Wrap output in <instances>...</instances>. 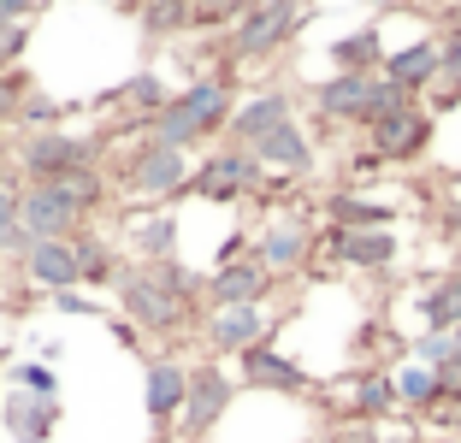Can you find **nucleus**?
<instances>
[{"label":"nucleus","instance_id":"nucleus-34","mask_svg":"<svg viewBox=\"0 0 461 443\" xmlns=\"http://www.w3.org/2000/svg\"><path fill=\"white\" fill-rule=\"evenodd\" d=\"M195 6V30H230V18L243 13L249 0H190Z\"/></svg>","mask_w":461,"mask_h":443},{"label":"nucleus","instance_id":"nucleus-41","mask_svg":"<svg viewBox=\"0 0 461 443\" xmlns=\"http://www.w3.org/2000/svg\"><path fill=\"white\" fill-rule=\"evenodd\" d=\"M36 6H41V0H0V24H24Z\"/></svg>","mask_w":461,"mask_h":443},{"label":"nucleus","instance_id":"nucleus-19","mask_svg":"<svg viewBox=\"0 0 461 443\" xmlns=\"http://www.w3.org/2000/svg\"><path fill=\"white\" fill-rule=\"evenodd\" d=\"M0 426H6L13 443H54L59 402H41L30 390H6V396H0Z\"/></svg>","mask_w":461,"mask_h":443},{"label":"nucleus","instance_id":"nucleus-6","mask_svg":"<svg viewBox=\"0 0 461 443\" xmlns=\"http://www.w3.org/2000/svg\"><path fill=\"white\" fill-rule=\"evenodd\" d=\"M260 184H267L260 160L249 154V148H237V142H225L219 154H207V160L190 172V195H195V202H213V207L243 202V195H255Z\"/></svg>","mask_w":461,"mask_h":443},{"label":"nucleus","instance_id":"nucleus-24","mask_svg":"<svg viewBox=\"0 0 461 443\" xmlns=\"http://www.w3.org/2000/svg\"><path fill=\"white\" fill-rule=\"evenodd\" d=\"M136 30L149 41H172L184 30H195V6L190 0H136Z\"/></svg>","mask_w":461,"mask_h":443},{"label":"nucleus","instance_id":"nucleus-20","mask_svg":"<svg viewBox=\"0 0 461 443\" xmlns=\"http://www.w3.org/2000/svg\"><path fill=\"white\" fill-rule=\"evenodd\" d=\"M278 124H290V95H285V89H260V95H249V101H237L225 136H230L237 148H255L260 136H272Z\"/></svg>","mask_w":461,"mask_h":443},{"label":"nucleus","instance_id":"nucleus-10","mask_svg":"<svg viewBox=\"0 0 461 443\" xmlns=\"http://www.w3.org/2000/svg\"><path fill=\"white\" fill-rule=\"evenodd\" d=\"M230 402H237V384H230V373L219 361H202L190 366V396H184V414H177V426H184V438H207V431L219 426V420L230 414Z\"/></svg>","mask_w":461,"mask_h":443},{"label":"nucleus","instance_id":"nucleus-5","mask_svg":"<svg viewBox=\"0 0 461 443\" xmlns=\"http://www.w3.org/2000/svg\"><path fill=\"white\" fill-rule=\"evenodd\" d=\"M119 290V308L124 320L136 325V331H154V337H177L184 325L195 320V302H184L177 290H166L160 278H154V267H124V278L113 284Z\"/></svg>","mask_w":461,"mask_h":443},{"label":"nucleus","instance_id":"nucleus-45","mask_svg":"<svg viewBox=\"0 0 461 443\" xmlns=\"http://www.w3.org/2000/svg\"><path fill=\"white\" fill-rule=\"evenodd\" d=\"M373 6H391V0H373Z\"/></svg>","mask_w":461,"mask_h":443},{"label":"nucleus","instance_id":"nucleus-36","mask_svg":"<svg viewBox=\"0 0 461 443\" xmlns=\"http://www.w3.org/2000/svg\"><path fill=\"white\" fill-rule=\"evenodd\" d=\"M24 95H30V77H24V66H18V71H0V124H13V119H18V107H24Z\"/></svg>","mask_w":461,"mask_h":443},{"label":"nucleus","instance_id":"nucleus-43","mask_svg":"<svg viewBox=\"0 0 461 443\" xmlns=\"http://www.w3.org/2000/svg\"><path fill=\"white\" fill-rule=\"evenodd\" d=\"M0 373H6V349H0Z\"/></svg>","mask_w":461,"mask_h":443},{"label":"nucleus","instance_id":"nucleus-7","mask_svg":"<svg viewBox=\"0 0 461 443\" xmlns=\"http://www.w3.org/2000/svg\"><path fill=\"white\" fill-rule=\"evenodd\" d=\"M89 219L95 213H89L66 184H24V195H18V225H24L36 242L41 237H77Z\"/></svg>","mask_w":461,"mask_h":443},{"label":"nucleus","instance_id":"nucleus-2","mask_svg":"<svg viewBox=\"0 0 461 443\" xmlns=\"http://www.w3.org/2000/svg\"><path fill=\"white\" fill-rule=\"evenodd\" d=\"M302 24H308V13H302L296 0H249L243 13L230 18V30H225V71L272 59L278 48L296 41Z\"/></svg>","mask_w":461,"mask_h":443},{"label":"nucleus","instance_id":"nucleus-8","mask_svg":"<svg viewBox=\"0 0 461 443\" xmlns=\"http://www.w3.org/2000/svg\"><path fill=\"white\" fill-rule=\"evenodd\" d=\"M249 255H255L260 267L272 272V278H296V272L313 260V231H308V219H296V213H272L267 225L255 231Z\"/></svg>","mask_w":461,"mask_h":443},{"label":"nucleus","instance_id":"nucleus-27","mask_svg":"<svg viewBox=\"0 0 461 443\" xmlns=\"http://www.w3.org/2000/svg\"><path fill=\"white\" fill-rule=\"evenodd\" d=\"M420 320H426V331H456L461 325V272L438 278L432 290L420 295Z\"/></svg>","mask_w":461,"mask_h":443},{"label":"nucleus","instance_id":"nucleus-37","mask_svg":"<svg viewBox=\"0 0 461 443\" xmlns=\"http://www.w3.org/2000/svg\"><path fill=\"white\" fill-rule=\"evenodd\" d=\"M18 195H24V177L6 172V177H0V242L18 231Z\"/></svg>","mask_w":461,"mask_h":443},{"label":"nucleus","instance_id":"nucleus-14","mask_svg":"<svg viewBox=\"0 0 461 443\" xmlns=\"http://www.w3.org/2000/svg\"><path fill=\"white\" fill-rule=\"evenodd\" d=\"M373 77H379V71H331V77L313 89V113L326 124H366Z\"/></svg>","mask_w":461,"mask_h":443},{"label":"nucleus","instance_id":"nucleus-48","mask_svg":"<svg viewBox=\"0 0 461 443\" xmlns=\"http://www.w3.org/2000/svg\"><path fill=\"white\" fill-rule=\"evenodd\" d=\"M296 6H302V0H296Z\"/></svg>","mask_w":461,"mask_h":443},{"label":"nucleus","instance_id":"nucleus-46","mask_svg":"<svg viewBox=\"0 0 461 443\" xmlns=\"http://www.w3.org/2000/svg\"><path fill=\"white\" fill-rule=\"evenodd\" d=\"M456 255H461V237H456Z\"/></svg>","mask_w":461,"mask_h":443},{"label":"nucleus","instance_id":"nucleus-3","mask_svg":"<svg viewBox=\"0 0 461 443\" xmlns=\"http://www.w3.org/2000/svg\"><path fill=\"white\" fill-rule=\"evenodd\" d=\"M190 154L172 142H154V136H142V142L131 148L119 160V172H113V189H124V195H142V202H172V195H184L190 189Z\"/></svg>","mask_w":461,"mask_h":443},{"label":"nucleus","instance_id":"nucleus-15","mask_svg":"<svg viewBox=\"0 0 461 443\" xmlns=\"http://www.w3.org/2000/svg\"><path fill=\"white\" fill-rule=\"evenodd\" d=\"M184 396H190V366L177 355H154L149 373H142V408H149V420L160 431L184 414Z\"/></svg>","mask_w":461,"mask_h":443},{"label":"nucleus","instance_id":"nucleus-22","mask_svg":"<svg viewBox=\"0 0 461 443\" xmlns=\"http://www.w3.org/2000/svg\"><path fill=\"white\" fill-rule=\"evenodd\" d=\"M326 219L338 231H391L396 207L373 202V195H355V189H338V195H326Z\"/></svg>","mask_w":461,"mask_h":443},{"label":"nucleus","instance_id":"nucleus-38","mask_svg":"<svg viewBox=\"0 0 461 443\" xmlns=\"http://www.w3.org/2000/svg\"><path fill=\"white\" fill-rule=\"evenodd\" d=\"M449 355H456V337H449V331H426V337H420V349H414V361L438 373V366H444Z\"/></svg>","mask_w":461,"mask_h":443},{"label":"nucleus","instance_id":"nucleus-26","mask_svg":"<svg viewBox=\"0 0 461 443\" xmlns=\"http://www.w3.org/2000/svg\"><path fill=\"white\" fill-rule=\"evenodd\" d=\"M331 66H338V71H379V66H384V41H379V30L366 24V30H349V36H338V41H331Z\"/></svg>","mask_w":461,"mask_h":443},{"label":"nucleus","instance_id":"nucleus-40","mask_svg":"<svg viewBox=\"0 0 461 443\" xmlns=\"http://www.w3.org/2000/svg\"><path fill=\"white\" fill-rule=\"evenodd\" d=\"M54 302H59V313H77V320H95V313H101L95 302H89V295H77V290H59Z\"/></svg>","mask_w":461,"mask_h":443},{"label":"nucleus","instance_id":"nucleus-1","mask_svg":"<svg viewBox=\"0 0 461 443\" xmlns=\"http://www.w3.org/2000/svg\"><path fill=\"white\" fill-rule=\"evenodd\" d=\"M230 113H237V71H207V77L184 83V89L154 113L149 136L190 154V148H202V142H213V136L230 131Z\"/></svg>","mask_w":461,"mask_h":443},{"label":"nucleus","instance_id":"nucleus-32","mask_svg":"<svg viewBox=\"0 0 461 443\" xmlns=\"http://www.w3.org/2000/svg\"><path fill=\"white\" fill-rule=\"evenodd\" d=\"M13 384H18V390H30V396H41V402H59V378H54V366H48V361H24V366H13Z\"/></svg>","mask_w":461,"mask_h":443},{"label":"nucleus","instance_id":"nucleus-4","mask_svg":"<svg viewBox=\"0 0 461 443\" xmlns=\"http://www.w3.org/2000/svg\"><path fill=\"white\" fill-rule=\"evenodd\" d=\"M13 166L24 184H59V177L101 166V136H77V131H24L13 148Z\"/></svg>","mask_w":461,"mask_h":443},{"label":"nucleus","instance_id":"nucleus-13","mask_svg":"<svg viewBox=\"0 0 461 443\" xmlns=\"http://www.w3.org/2000/svg\"><path fill=\"white\" fill-rule=\"evenodd\" d=\"M272 284L278 278H272L255 255H237V260H225V267L207 272V308H249V302H267Z\"/></svg>","mask_w":461,"mask_h":443},{"label":"nucleus","instance_id":"nucleus-18","mask_svg":"<svg viewBox=\"0 0 461 443\" xmlns=\"http://www.w3.org/2000/svg\"><path fill=\"white\" fill-rule=\"evenodd\" d=\"M249 154L260 160V172H267V177H308V172H313V142L302 136V124H296V119L278 124L272 136H260Z\"/></svg>","mask_w":461,"mask_h":443},{"label":"nucleus","instance_id":"nucleus-47","mask_svg":"<svg viewBox=\"0 0 461 443\" xmlns=\"http://www.w3.org/2000/svg\"><path fill=\"white\" fill-rule=\"evenodd\" d=\"M456 184H461V172H456Z\"/></svg>","mask_w":461,"mask_h":443},{"label":"nucleus","instance_id":"nucleus-17","mask_svg":"<svg viewBox=\"0 0 461 443\" xmlns=\"http://www.w3.org/2000/svg\"><path fill=\"white\" fill-rule=\"evenodd\" d=\"M326 255L349 272H391L396 267V237L391 231H326Z\"/></svg>","mask_w":461,"mask_h":443},{"label":"nucleus","instance_id":"nucleus-25","mask_svg":"<svg viewBox=\"0 0 461 443\" xmlns=\"http://www.w3.org/2000/svg\"><path fill=\"white\" fill-rule=\"evenodd\" d=\"M77 272H83V284L95 290V284H119L124 278V260H119V249H113L107 237H89V231H77Z\"/></svg>","mask_w":461,"mask_h":443},{"label":"nucleus","instance_id":"nucleus-30","mask_svg":"<svg viewBox=\"0 0 461 443\" xmlns=\"http://www.w3.org/2000/svg\"><path fill=\"white\" fill-rule=\"evenodd\" d=\"M438 396H444V390H438V373H432V366L408 361L402 373H396V402H402V408H420V414H426Z\"/></svg>","mask_w":461,"mask_h":443},{"label":"nucleus","instance_id":"nucleus-11","mask_svg":"<svg viewBox=\"0 0 461 443\" xmlns=\"http://www.w3.org/2000/svg\"><path fill=\"white\" fill-rule=\"evenodd\" d=\"M237 373H243V390H272V396H308L313 378L290 361L278 343H255V349L237 355Z\"/></svg>","mask_w":461,"mask_h":443},{"label":"nucleus","instance_id":"nucleus-44","mask_svg":"<svg viewBox=\"0 0 461 443\" xmlns=\"http://www.w3.org/2000/svg\"><path fill=\"white\" fill-rule=\"evenodd\" d=\"M101 6H124V0H101Z\"/></svg>","mask_w":461,"mask_h":443},{"label":"nucleus","instance_id":"nucleus-21","mask_svg":"<svg viewBox=\"0 0 461 443\" xmlns=\"http://www.w3.org/2000/svg\"><path fill=\"white\" fill-rule=\"evenodd\" d=\"M379 77L402 83L408 95H426L438 77H444V54H438V36H420V41H408V48H396V54H384Z\"/></svg>","mask_w":461,"mask_h":443},{"label":"nucleus","instance_id":"nucleus-39","mask_svg":"<svg viewBox=\"0 0 461 443\" xmlns=\"http://www.w3.org/2000/svg\"><path fill=\"white\" fill-rule=\"evenodd\" d=\"M438 54H444V77H438V83L461 89V24L449 30V36H438Z\"/></svg>","mask_w":461,"mask_h":443},{"label":"nucleus","instance_id":"nucleus-33","mask_svg":"<svg viewBox=\"0 0 461 443\" xmlns=\"http://www.w3.org/2000/svg\"><path fill=\"white\" fill-rule=\"evenodd\" d=\"M420 95H408L402 83H391V77H373V107H366V124L373 119H384V113H402V107H414ZM361 124V131H366Z\"/></svg>","mask_w":461,"mask_h":443},{"label":"nucleus","instance_id":"nucleus-9","mask_svg":"<svg viewBox=\"0 0 461 443\" xmlns=\"http://www.w3.org/2000/svg\"><path fill=\"white\" fill-rule=\"evenodd\" d=\"M426 142H432V113L414 101L402 113H384V119L366 124V154L379 166H402V160H420Z\"/></svg>","mask_w":461,"mask_h":443},{"label":"nucleus","instance_id":"nucleus-12","mask_svg":"<svg viewBox=\"0 0 461 443\" xmlns=\"http://www.w3.org/2000/svg\"><path fill=\"white\" fill-rule=\"evenodd\" d=\"M267 331H272V313L260 302H249V308H207V320H202V337L213 355H243L255 343H267Z\"/></svg>","mask_w":461,"mask_h":443},{"label":"nucleus","instance_id":"nucleus-35","mask_svg":"<svg viewBox=\"0 0 461 443\" xmlns=\"http://www.w3.org/2000/svg\"><path fill=\"white\" fill-rule=\"evenodd\" d=\"M30 36H36L30 18L24 24H0V71H18V59L30 54Z\"/></svg>","mask_w":461,"mask_h":443},{"label":"nucleus","instance_id":"nucleus-31","mask_svg":"<svg viewBox=\"0 0 461 443\" xmlns=\"http://www.w3.org/2000/svg\"><path fill=\"white\" fill-rule=\"evenodd\" d=\"M66 113H71L66 101H48V95H36V89H30L13 124H24V131H59V119H66Z\"/></svg>","mask_w":461,"mask_h":443},{"label":"nucleus","instance_id":"nucleus-29","mask_svg":"<svg viewBox=\"0 0 461 443\" xmlns=\"http://www.w3.org/2000/svg\"><path fill=\"white\" fill-rule=\"evenodd\" d=\"M349 408L361 420H379V414H391L396 408V378H384V373H361L355 378V396H349Z\"/></svg>","mask_w":461,"mask_h":443},{"label":"nucleus","instance_id":"nucleus-28","mask_svg":"<svg viewBox=\"0 0 461 443\" xmlns=\"http://www.w3.org/2000/svg\"><path fill=\"white\" fill-rule=\"evenodd\" d=\"M107 101H131V107H136V124L149 131V119L166 107V101H172V89H166V83L154 77V71H136V77H124L119 89L107 95Z\"/></svg>","mask_w":461,"mask_h":443},{"label":"nucleus","instance_id":"nucleus-23","mask_svg":"<svg viewBox=\"0 0 461 443\" xmlns=\"http://www.w3.org/2000/svg\"><path fill=\"white\" fill-rule=\"evenodd\" d=\"M177 237H184L177 213H142V219H131V249H136V260H142V267L172 260L177 255Z\"/></svg>","mask_w":461,"mask_h":443},{"label":"nucleus","instance_id":"nucleus-42","mask_svg":"<svg viewBox=\"0 0 461 443\" xmlns=\"http://www.w3.org/2000/svg\"><path fill=\"white\" fill-rule=\"evenodd\" d=\"M444 225H449V231L461 237V202H449V207H444Z\"/></svg>","mask_w":461,"mask_h":443},{"label":"nucleus","instance_id":"nucleus-16","mask_svg":"<svg viewBox=\"0 0 461 443\" xmlns=\"http://www.w3.org/2000/svg\"><path fill=\"white\" fill-rule=\"evenodd\" d=\"M18 267H24V278L36 284V290H48V295L77 290V284H83V272H77V242H71V237H41V242H30V255L18 260Z\"/></svg>","mask_w":461,"mask_h":443}]
</instances>
